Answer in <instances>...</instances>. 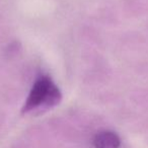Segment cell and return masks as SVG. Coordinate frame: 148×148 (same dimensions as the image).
<instances>
[{
    "label": "cell",
    "instance_id": "1",
    "mask_svg": "<svg viewBox=\"0 0 148 148\" xmlns=\"http://www.w3.org/2000/svg\"><path fill=\"white\" fill-rule=\"evenodd\" d=\"M61 91L48 76H41L36 80L23 107V113H29L41 107L51 108L61 101Z\"/></svg>",
    "mask_w": 148,
    "mask_h": 148
},
{
    "label": "cell",
    "instance_id": "2",
    "mask_svg": "<svg viewBox=\"0 0 148 148\" xmlns=\"http://www.w3.org/2000/svg\"><path fill=\"white\" fill-rule=\"evenodd\" d=\"M92 144L95 148H119L121 139L113 131H101L95 135Z\"/></svg>",
    "mask_w": 148,
    "mask_h": 148
}]
</instances>
